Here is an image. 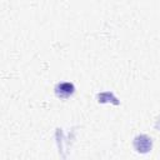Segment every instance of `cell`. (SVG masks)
I'll use <instances>...</instances> for the list:
<instances>
[{"mask_svg":"<svg viewBox=\"0 0 160 160\" xmlns=\"http://www.w3.org/2000/svg\"><path fill=\"white\" fill-rule=\"evenodd\" d=\"M98 101H99V102H112V104H115V105L119 104L118 99H116L110 91H105V92H102V94H99V95H98Z\"/></svg>","mask_w":160,"mask_h":160,"instance_id":"3957f363","label":"cell"},{"mask_svg":"<svg viewBox=\"0 0 160 160\" xmlns=\"http://www.w3.org/2000/svg\"><path fill=\"white\" fill-rule=\"evenodd\" d=\"M75 91V86L71 82H60L55 86V95L60 99H68L70 98Z\"/></svg>","mask_w":160,"mask_h":160,"instance_id":"7a4b0ae2","label":"cell"},{"mask_svg":"<svg viewBox=\"0 0 160 160\" xmlns=\"http://www.w3.org/2000/svg\"><path fill=\"white\" fill-rule=\"evenodd\" d=\"M134 148L140 154H146L151 150L152 148V140L148 135H138L134 139Z\"/></svg>","mask_w":160,"mask_h":160,"instance_id":"6da1fadb","label":"cell"},{"mask_svg":"<svg viewBox=\"0 0 160 160\" xmlns=\"http://www.w3.org/2000/svg\"><path fill=\"white\" fill-rule=\"evenodd\" d=\"M155 128H156V129L160 131V116L158 118V120H156V122H155Z\"/></svg>","mask_w":160,"mask_h":160,"instance_id":"277c9868","label":"cell"}]
</instances>
